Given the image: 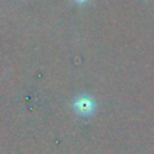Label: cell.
Masks as SVG:
<instances>
[{
	"instance_id": "obj_1",
	"label": "cell",
	"mask_w": 154,
	"mask_h": 154,
	"mask_svg": "<svg viewBox=\"0 0 154 154\" xmlns=\"http://www.w3.org/2000/svg\"><path fill=\"white\" fill-rule=\"evenodd\" d=\"M73 108L81 116H89L95 112L96 104L93 101V99L89 97V96H79L73 101Z\"/></svg>"
},
{
	"instance_id": "obj_2",
	"label": "cell",
	"mask_w": 154,
	"mask_h": 154,
	"mask_svg": "<svg viewBox=\"0 0 154 154\" xmlns=\"http://www.w3.org/2000/svg\"><path fill=\"white\" fill-rule=\"evenodd\" d=\"M76 2H79V3H84V2H88V0H76Z\"/></svg>"
}]
</instances>
